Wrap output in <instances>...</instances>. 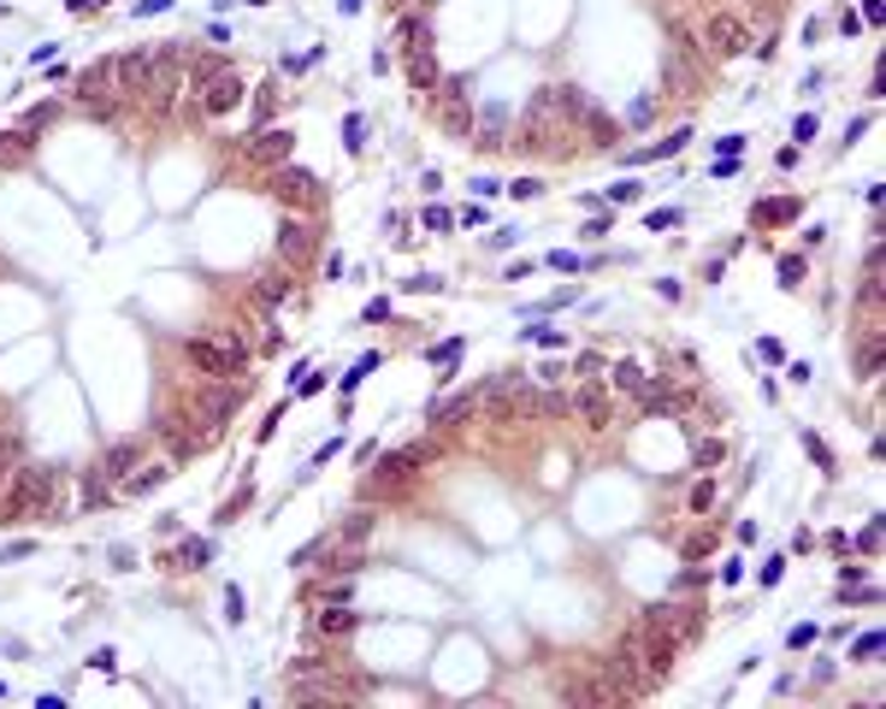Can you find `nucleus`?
Segmentation results:
<instances>
[{
  "label": "nucleus",
  "mask_w": 886,
  "mask_h": 709,
  "mask_svg": "<svg viewBox=\"0 0 886 709\" xmlns=\"http://www.w3.org/2000/svg\"><path fill=\"white\" fill-rule=\"evenodd\" d=\"M66 509V473L60 468H19L0 497V520H60Z\"/></svg>",
  "instance_id": "f257e3e1"
},
{
  "label": "nucleus",
  "mask_w": 886,
  "mask_h": 709,
  "mask_svg": "<svg viewBox=\"0 0 886 709\" xmlns=\"http://www.w3.org/2000/svg\"><path fill=\"white\" fill-rule=\"evenodd\" d=\"M243 78H237V66L220 60V54H201L196 60V107L208 113V119H225V113H237L243 107Z\"/></svg>",
  "instance_id": "f03ea898"
},
{
  "label": "nucleus",
  "mask_w": 886,
  "mask_h": 709,
  "mask_svg": "<svg viewBox=\"0 0 886 709\" xmlns=\"http://www.w3.org/2000/svg\"><path fill=\"white\" fill-rule=\"evenodd\" d=\"M697 42H704V54H709V60H739V54L751 48V24L739 19V12H728V7H721V12H709V19H704V31H697Z\"/></svg>",
  "instance_id": "7ed1b4c3"
},
{
  "label": "nucleus",
  "mask_w": 886,
  "mask_h": 709,
  "mask_svg": "<svg viewBox=\"0 0 886 709\" xmlns=\"http://www.w3.org/2000/svg\"><path fill=\"white\" fill-rule=\"evenodd\" d=\"M627 650L638 657V669H645V680L650 686H657V680H668V669H674V639H668V633H657V627H645V621H638V627L627 633Z\"/></svg>",
  "instance_id": "20e7f679"
},
{
  "label": "nucleus",
  "mask_w": 886,
  "mask_h": 709,
  "mask_svg": "<svg viewBox=\"0 0 886 709\" xmlns=\"http://www.w3.org/2000/svg\"><path fill=\"white\" fill-rule=\"evenodd\" d=\"M532 113H544V119H556V125H586V113H591V95L586 90H574V83H550V90L532 101Z\"/></svg>",
  "instance_id": "39448f33"
},
{
  "label": "nucleus",
  "mask_w": 886,
  "mask_h": 709,
  "mask_svg": "<svg viewBox=\"0 0 886 709\" xmlns=\"http://www.w3.org/2000/svg\"><path fill=\"white\" fill-rule=\"evenodd\" d=\"M184 361H190L196 373H208V379H231V373L243 367V355L231 350V343H213V338H190L184 343Z\"/></svg>",
  "instance_id": "423d86ee"
},
{
  "label": "nucleus",
  "mask_w": 886,
  "mask_h": 709,
  "mask_svg": "<svg viewBox=\"0 0 886 709\" xmlns=\"http://www.w3.org/2000/svg\"><path fill=\"white\" fill-rule=\"evenodd\" d=\"M272 196H279L284 208H296V213H314L319 208V178L302 172V166H279L272 172Z\"/></svg>",
  "instance_id": "0eeeda50"
},
{
  "label": "nucleus",
  "mask_w": 886,
  "mask_h": 709,
  "mask_svg": "<svg viewBox=\"0 0 886 709\" xmlns=\"http://www.w3.org/2000/svg\"><path fill=\"white\" fill-rule=\"evenodd\" d=\"M438 125L456 130V137H468V130H473V95H468V83H461V78L438 83Z\"/></svg>",
  "instance_id": "6e6552de"
},
{
  "label": "nucleus",
  "mask_w": 886,
  "mask_h": 709,
  "mask_svg": "<svg viewBox=\"0 0 886 709\" xmlns=\"http://www.w3.org/2000/svg\"><path fill=\"white\" fill-rule=\"evenodd\" d=\"M290 149H296V137L290 130H279V125H260V137L243 149V161L249 166H260V172H279L284 161H290Z\"/></svg>",
  "instance_id": "1a4fd4ad"
},
{
  "label": "nucleus",
  "mask_w": 886,
  "mask_h": 709,
  "mask_svg": "<svg viewBox=\"0 0 886 709\" xmlns=\"http://www.w3.org/2000/svg\"><path fill=\"white\" fill-rule=\"evenodd\" d=\"M78 95L90 101V107H101V113H107L113 101H119V66H113V60L83 66V71H78Z\"/></svg>",
  "instance_id": "9d476101"
},
{
  "label": "nucleus",
  "mask_w": 886,
  "mask_h": 709,
  "mask_svg": "<svg viewBox=\"0 0 886 709\" xmlns=\"http://www.w3.org/2000/svg\"><path fill=\"white\" fill-rule=\"evenodd\" d=\"M237 402H243V385H208V390H201V397H196V420H208V426L213 432H225V420L231 414H237Z\"/></svg>",
  "instance_id": "9b49d317"
},
{
  "label": "nucleus",
  "mask_w": 886,
  "mask_h": 709,
  "mask_svg": "<svg viewBox=\"0 0 886 709\" xmlns=\"http://www.w3.org/2000/svg\"><path fill=\"white\" fill-rule=\"evenodd\" d=\"M119 101H142L149 95V78H154V48H137V54H119Z\"/></svg>",
  "instance_id": "f8f14e48"
},
{
  "label": "nucleus",
  "mask_w": 886,
  "mask_h": 709,
  "mask_svg": "<svg viewBox=\"0 0 886 709\" xmlns=\"http://www.w3.org/2000/svg\"><path fill=\"white\" fill-rule=\"evenodd\" d=\"M178 83H184V54L178 48H160L154 54V78H149V101H154V107H172Z\"/></svg>",
  "instance_id": "ddd939ff"
},
{
  "label": "nucleus",
  "mask_w": 886,
  "mask_h": 709,
  "mask_svg": "<svg viewBox=\"0 0 886 709\" xmlns=\"http://www.w3.org/2000/svg\"><path fill=\"white\" fill-rule=\"evenodd\" d=\"M568 409H574L579 420H586L591 432H603L609 420H615V402H609V385H598V379H591V385H579L574 397H568Z\"/></svg>",
  "instance_id": "4468645a"
},
{
  "label": "nucleus",
  "mask_w": 886,
  "mask_h": 709,
  "mask_svg": "<svg viewBox=\"0 0 886 709\" xmlns=\"http://www.w3.org/2000/svg\"><path fill=\"white\" fill-rule=\"evenodd\" d=\"M142 456H149V444H142V438H119V444H107V456H101V473L130 480V473L142 468Z\"/></svg>",
  "instance_id": "2eb2a0df"
},
{
  "label": "nucleus",
  "mask_w": 886,
  "mask_h": 709,
  "mask_svg": "<svg viewBox=\"0 0 886 709\" xmlns=\"http://www.w3.org/2000/svg\"><path fill=\"white\" fill-rule=\"evenodd\" d=\"M468 137L479 142L485 154H497V149H508V113L503 107H485V113H473V130Z\"/></svg>",
  "instance_id": "dca6fc26"
},
{
  "label": "nucleus",
  "mask_w": 886,
  "mask_h": 709,
  "mask_svg": "<svg viewBox=\"0 0 886 709\" xmlns=\"http://www.w3.org/2000/svg\"><path fill=\"white\" fill-rule=\"evenodd\" d=\"M279 255L296 267V260H308L314 255V225H302V220H284L279 225Z\"/></svg>",
  "instance_id": "f3484780"
},
{
  "label": "nucleus",
  "mask_w": 886,
  "mask_h": 709,
  "mask_svg": "<svg viewBox=\"0 0 886 709\" xmlns=\"http://www.w3.org/2000/svg\"><path fill=\"white\" fill-rule=\"evenodd\" d=\"M409 83H414L420 95H432V90H438V60H432V48H426V42H414V48H409Z\"/></svg>",
  "instance_id": "a211bd4d"
},
{
  "label": "nucleus",
  "mask_w": 886,
  "mask_h": 709,
  "mask_svg": "<svg viewBox=\"0 0 886 709\" xmlns=\"http://www.w3.org/2000/svg\"><path fill=\"white\" fill-rule=\"evenodd\" d=\"M875 373H881V326L869 320L857 338V379H875Z\"/></svg>",
  "instance_id": "6ab92c4d"
},
{
  "label": "nucleus",
  "mask_w": 886,
  "mask_h": 709,
  "mask_svg": "<svg viewBox=\"0 0 886 709\" xmlns=\"http://www.w3.org/2000/svg\"><path fill=\"white\" fill-rule=\"evenodd\" d=\"M166 480H172V456H166V461H149V468H137V473H130V480H119V485L130 491V497H142V491H160Z\"/></svg>",
  "instance_id": "aec40b11"
},
{
  "label": "nucleus",
  "mask_w": 886,
  "mask_h": 709,
  "mask_svg": "<svg viewBox=\"0 0 886 709\" xmlns=\"http://www.w3.org/2000/svg\"><path fill=\"white\" fill-rule=\"evenodd\" d=\"M697 71H704V66H692V60H680V54H668V66H662L668 95H686V90H697Z\"/></svg>",
  "instance_id": "412c9836"
},
{
  "label": "nucleus",
  "mask_w": 886,
  "mask_h": 709,
  "mask_svg": "<svg viewBox=\"0 0 886 709\" xmlns=\"http://www.w3.org/2000/svg\"><path fill=\"white\" fill-rule=\"evenodd\" d=\"M609 379H615V390H621V397H650L645 367H633V361H615V373H609Z\"/></svg>",
  "instance_id": "4be33fe9"
},
{
  "label": "nucleus",
  "mask_w": 886,
  "mask_h": 709,
  "mask_svg": "<svg viewBox=\"0 0 886 709\" xmlns=\"http://www.w3.org/2000/svg\"><path fill=\"white\" fill-rule=\"evenodd\" d=\"M314 627L326 633V639H343V633H355V610H319Z\"/></svg>",
  "instance_id": "5701e85b"
},
{
  "label": "nucleus",
  "mask_w": 886,
  "mask_h": 709,
  "mask_svg": "<svg viewBox=\"0 0 886 709\" xmlns=\"http://www.w3.org/2000/svg\"><path fill=\"white\" fill-rule=\"evenodd\" d=\"M260 296H267V302H290V296H296V279H290V272H260Z\"/></svg>",
  "instance_id": "b1692460"
},
{
  "label": "nucleus",
  "mask_w": 886,
  "mask_h": 709,
  "mask_svg": "<svg viewBox=\"0 0 886 709\" xmlns=\"http://www.w3.org/2000/svg\"><path fill=\"white\" fill-rule=\"evenodd\" d=\"M24 154H31V130H7L0 137V166H19Z\"/></svg>",
  "instance_id": "393cba45"
},
{
  "label": "nucleus",
  "mask_w": 886,
  "mask_h": 709,
  "mask_svg": "<svg viewBox=\"0 0 886 709\" xmlns=\"http://www.w3.org/2000/svg\"><path fill=\"white\" fill-rule=\"evenodd\" d=\"M586 137H591V149H609V142H615V119L591 107V113H586Z\"/></svg>",
  "instance_id": "a878e982"
},
{
  "label": "nucleus",
  "mask_w": 886,
  "mask_h": 709,
  "mask_svg": "<svg viewBox=\"0 0 886 709\" xmlns=\"http://www.w3.org/2000/svg\"><path fill=\"white\" fill-rule=\"evenodd\" d=\"M272 113H279V83H267V90H255V119L267 125Z\"/></svg>",
  "instance_id": "bb28decb"
},
{
  "label": "nucleus",
  "mask_w": 886,
  "mask_h": 709,
  "mask_svg": "<svg viewBox=\"0 0 886 709\" xmlns=\"http://www.w3.org/2000/svg\"><path fill=\"white\" fill-rule=\"evenodd\" d=\"M367 527H373V515H349V527L338 532V544H361V539H367Z\"/></svg>",
  "instance_id": "cd10ccee"
},
{
  "label": "nucleus",
  "mask_w": 886,
  "mask_h": 709,
  "mask_svg": "<svg viewBox=\"0 0 886 709\" xmlns=\"http://www.w3.org/2000/svg\"><path fill=\"white\" fill-rule=\"evenodd\" d=\"M721 456H728V450H721V438H709V444H697V468H716V461Z\"/></svg>",
  "instance_id": "c85d7f7f"
},
{
  "label": "nucleus",
  "mask_w": 886,
  "mask_h": 709,
  "mask_svg": "<svg viewBox=\"0 0 886 709\" xmlns=\"http://www.w3.org/2000/svg\"><path fill=\"white\" fill-rule=\"evenodd\" d=\"M12 473H19V461H7V456H0V497H7V485H12Z\"/></svg>",
  "instance_id": "c756f323"
},
{
  "label": "nucleus",
  "mask_w": 886,
  "mask_h": 709,
  "mask_svg": "<svg viewBox=\"0 0 886 709\" xmlns=\"http://www.w3.org/2000/svg\"><path fill=\"white\" fill-rule=\"evenodd\" d=\"M390 7H402V0H390Z\"/></svg>",
  "instance_id": "7c9ffc66"
}]
</instances>
